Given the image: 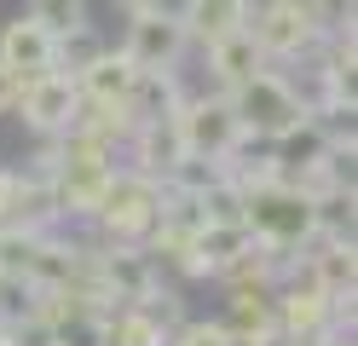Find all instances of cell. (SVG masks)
Returning <instances> with one entry per match:
<instances>
[{"label": "cell", "mask_w": 358, "mask_h": 346, "mask_svg": "<svg viewBox=\"0 0 358 346\" xmlns=\"http://www.w3.org/2000/svg\"><path fill=\"white\" fill-rule=\"evenodd\" d=\"M226 104H231V115H237V127L255 133V138H278V133H289L295 122L312 115V110L301 104V92L289 87L278 69H255L249 81L226 87Z\"/></svg>", "instance_id": "6da1fadb"}, {"label": "cell", "mask_w": 358, "mask_h": 346, "mask_svg": "<svg viewBox=\"0 0 358 346\" xmlns=\"http://www.w3.org/2000/svg\"><path fill=\"white\" fill-rule=\"evenodd\" d=\"M162 202H168V185L162 179L127 168V173H110L104 202H99L93 219L110 231V243H145L150 225H156V214H162Z\"/></svg>", "instance_id": "7a4b0ae2"}, {"label": "cell", "mask_w": 358, "mask_h": 346, "mask_svg": "<svg viewBox=\"0 0 358 346\" xmlns=\"http://www.w3.org/2000/svg\"><path fill=\"white\" fill-rule=\"evenodd\" d=\"M243 225L278 248H301L312 243V196L295 191L289 179L255 185V191H243Z\"/></svg>", "instance_id": "3957f363"}, {"label": "cell", "mask_w": 358, "mask_h": 346, "mask_svg": "<svg viewBox=\"0 0 358 346\" xmlns=\"http://www.w3.org/2000/svg\"><path fill=\"white\" fill-rule=\"evenodd\" d=\"M179 138H185V156H203V161H231L237 145L249 133L237 127V115L226 104V92L220 99H191L179 104Z\"/></svg>", "instance_id": "277c9868"}, {"label": "cell", "mask_w": 358, "mask_h": 346, "mask_svg": "<svg viewBox=\"0 0 358 346\" xmlns=\"http://www.w3.org/2000/svg\"><path fill=\"white\" fill-rule=\"evenodd\" d=\"M185 23H179V12L168 6H150V12H133L127 17V46L122 52L139 64V69H173L179 52H185Z\"/></svg>", "instance_id": "5b68a950"}, {"label": "cell", "mask_w": 358, "mask_h": 346, "mask_svg": "<svg viewBox=\"0 0 358 346\" xmlns=\"http://www.w3.org/2000/svg\"><path fill=\"white\" fill-rule=\"evenodd\" d=\"M24 122L35 133H70L76 115H81V92H76V75H64V69H47V75H29L24 81Z\"/></svg>", "instance_id": "8992f818"}, {"label": "cell", "mask_w": 358, "mask_h": 346, "mask_svg": "<svg viewBox=\"0 0 358 346\" xmlns=\"http://www.w3.org/2000/svg\"><path fill=\"white\" fill-rule=\"evenodd\" d=\"M249 35L260 41L266 58H301V52H312V46L324 41L301 12H289L283 0H272L266 12H249Z\"/></svg>", "instance_id": "52a82bcc"}, {"label": "cell", "mask_w": 358, "mask_h": 346, "mask_svg": "<svg viewBox=\"0 0 358 346\" xmlns=\"http://www.w3.org/2000/svg\"><path fill=\"white\" fill-rule=\"evenodd\" d=\"M0 64H12L24 81L47 75V69H58V35L47 23H35V17H12L0 29Z\"/></svg>", "instance_id": "ba28073f"}, {"label": "cell", "mask_w": 358, "mask_h": 346, "mask_svg": "<svg viewBox=\"0 0 358 346\" xmlns=\"http://www.w3.org/2000/svg\"><path fill=\"white\" fill-rule=\"evenodd\" d=\"M133 75H139V64H133L127 52H99L93 64H81V69H76V92H81V104L122 110V104H127Z\"/></svg>", "instance_id": "9c48e42d"}, {"label": "cell", "mask_w": 358, "mask_h": 346, "mask_svg": "<svg viewBox=\"0 0 358 346\" xmlns=\"http://www.w3.org/2000/svg\"><path fill=\"white\" fill-rule=\"evenodd\" d=\"M133 161H139V173H150V179H168L179 161H185L179 110H173V115H162V122H139V127H133Z\"/></svg>", "instance_id": "30bf717a"}, {"label": "cell", "mask_w": 358, "mask_h": 346, "mask_svg": "<svg viewBox=\"0 0 358 346\" xmlns=\"http://www.w3.org/2000/svg\"><path fill=\"white\" fill-rule=\"evenodd\" d=\"M179 104H185V99H179L173 69H139V75H133V87H127L122 115L139 127V122H162V115H173Z\"/></svg>", "instance_id": "8fae6325"}, {"label": "cell", "mask_w": 358, "mask_h": 346, "mask_svg": "<svg viewBox=\"0 0 358 346\" xmlns=\"http://www.w3.org/2000/svg\"><path fill=\"white\" fill-rule=\"evenodd\" d=\"M249 12H255V0H185L179 6V23H185V35L191 41H220V35H231V29H249Z\"/></svg>", "instance_id": "7c38bea8"}, {"label": "cell", "mask_w": 358, "mask_h": 346, "mask_svg": "<svg viewBox=\"0 0 358 346\" xmlns=\"http://www.w3.org/2000/svg\"><path fill=\"white\" fill-rule=\"evenodd\" d=\"M208 69L220 75V87H237V81H249L255 69H266V52H260V41L249 29H231V35L208 41Z\"/></svg>", "instance_id": "4fadbf2b"}, {"label": "cell", "mask_w": 358, "mask_h": 346, "mask_svg": "<svg viewBox=\"0 0 358 346\" xmlns=\"http://www.w3.org/2000/svg\"><path fill=\"white\" fill-rule=\"evenodd\" d=\"M272 306H278V323H283L289 335H312V329H324V323L335 317L329 294H324L318 283H312V277H306V289L295 283V289H289L283 300H272Z\"/></svg>", "instance_id": "5bb4252c"}, {"label": "cell", "mask_w": 358, "mask_h": 346, "mask_svg": "<svg viewBox=\"0 0 358 346\" xmlns=\"http://www.w3.org/2000/svg\"><path fill=\"white\" fill-rule=\"evenodd\" d=\"M312 283H318L329 300H352V237H318Z\"/></svg>", "instance_id": "9a60e30c"}, {"label": "cell", "mask_w": 358, "mask_h": 346, "mask_svg": "<svg viewBox=\"0 0 358 346\" xmlns=\"http://www.w3.org/2000/svg\"><path fill=\"white\" fill-rule=\"evenodd\" d=\"M226 329H237V335H278V306H272V294H266V283H243L231 294V323Z\"/></svg>", "instance_id": "2e32d148"}, {"label": "cell", "mask_w": 358, "mask_h": 346, "mask_svg": "<svg viewBox=\"0 0 358 346\" xmlns=\"http://www.w3.org/2000/svg\"><path fill=\"white\" fill-rule=\"evenodd\" d=\"M104 346H168L162 317L150 306H127L116 323H104Z\"/></svg>", "instance_id": "e0dca14e"}, {"label": "cell", "mask_w": 358, "mask_h": 346, "mask_svg": "<svg viewBox=\"0 0 358 346\" xmlns=\"http://www.w3.org/2000/svg\"><path fill=\"white\" fill-rule=\"evenodd\" d=\"M35 243H41V231L0 225V277H6V283H24V271L35 260Z\"/></svg>", "instance_id": "ac0fdd59"}, {"label": "cell", "mask_w": 358, "mask_h": 346, "mask_svg": "<svg viewBox=\"0 0 358 346\" xmlns=\"http://www.w3.org/2000/svg\"><path fill=\"white\" fill-rule=\"evenodd\" d=\"M289 12H301L318 35H335V29H347L352 23V0H283Z\"/></svg>", "instance_id": "d6986e66"}, {"label": "cell", "mask_w": 358, "mask_h": 346, "mask_svg": "<svg viewBox=\"0 0 358 346\" xmlns=\"http://www.w3.org/2000/svg\"><path fill=\"white\" fill-rule=\"evenodd\" d=\"M29 17L47 23L52 35H70V29H81V23H87V0H35Z\"/></svg>", "instance_id": "ffe728a7"}, {"label": "cell", "mask_w": 358, "mask_h": 346, "mask_svg": "<svg viewBox=\"0 0 358 346\" xmlns=\"http://www.w3.org/2000/svg\"><path fill=\"white\" fill-rule=\"evenodd\" d=\"M173 346H226V323H191Z\"/></svg>", "instance_id": "44dd1931"}, {"label": "cell", "mask_w": 358, "mask_h": 346, "mask_svg": "<svg viewBox=\"0 0 358 346\" xmlns=\"http://www.w3.org/2000/svg\"><path fill=\"white\" fill-rule=\"evenodd\" d=\"M17 99H24V75H17L12 64H0V115L17 110Z\"/></svg>", "instance_id": "7402d4cb"}, {"label": "cell", "mask_w": 358, "mask_h": 346, "mask_svg": "<svg viewBox=\"0 0 358 346\" xmlns=\"http://www.w3.org/2000/svg\"><path fill=\"white\" fill-rule=\"evenodd\" d=\"M289 346H341V340L324 335V329H312V335H289Z\"/></svg>", "instance_id": "603a6c76"}, {"label": "cell", "mask_w": 358, "mask_h": 346, "mask_svg": "<svg viewBox=\"0 0 358 346\" xmlns=\"http://www.w3.org/2000/svg\"><path fill=\"white\" fill-rule=\"evenodd\" d=\"M122 6H127V17H133V12H150V6H162V0H122Z\"/></svg>", "instance_id": "cb8c5ba5"}]
</instances>
